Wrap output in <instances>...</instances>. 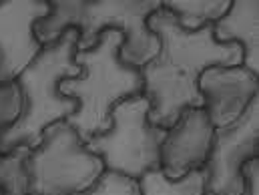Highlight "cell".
<instances>
[{
    "mask_svg": "<svg viewBox=\"0 0 259 195\" xmlns=\"http://www.w3.org/2000/svg\"><path fill=\"white\" fill-rule=\"evenodd\" d=\"M245 191L243 195H259V159H251L243 165Z\"/></svg>",
    "mask_w": 259,
    "mask_h": 195,
    "instance_id": "obj_17",
    "label": "cell"
},
{
    "mask_svg": "<svg viewBox=\"0 0 259 195\" xmlns=\"http://www.w3.org/2000/svg\"><path fill=\"white\" fill-rule=\"evenodd\" d=\"M78 30L68 28L65 34L42 47L40 55L16 76V87L22 95V111L18 119L0 133V155H8L18 147H38L49 125L65 121L78 111V103L65 97L59 87L66 79L80 74L74 63Z\"/></svg>",
    "mask_w": 259,
    "mask_h": 195,
    "instance_id": "obj_3",
    "label": "cell"
},
{
    "mask_svg": "<svg viewBox=\"0 0 259 195\" xmlns=\"http://www.w3.org/2000/svg\"><path fill=\"white\" fill-rule=\"evenodd\" d=\"M28 153V147H18L8 155H0V189L6 195H26L28 177L24 161Z\"/></svg>",
    "mask_w": 259,
    "mask_h": 195,
    "instance_id": "obj_14",
    "label": "cell"
},
{
    "mask_svg": "<svg viewBox=\"0 0 259 195\" xmlns=\"http://www.w3.org/2000/svg\"><path fill=\"white\" fill-rule=\"evenodd\" d=\"M149 30L159 41V53L141 68L143 95L151 101L149 123L171 129L187 109L203 107L199 76L209 66H239V45L213 38V24L185 30L163 6L147 18Z\"/></svg>",
    "mask_w": 259,
    "mask_h": 195,
    "instance_id": "obj_1",
    "label": "cell"
},
{
    "mask_svg": "<svg viewBox=\"0 0 259 195\" xmlns=\"http://www.w3.org/2000/svg\"><path fill=\"white\" fill-rule=\"evenodd\" d=\"M213 38L223 45H239L241 66L259 74V2L231 0L229 10L213 24Z\"/></svg>",
    "mask_w": 259,
    "mask_h": 195,
    "instance_id": "obj_11",
    "label": "cell"
},
{
    "mask_svg": "<svg viewBox=\"0 0 259 195\" xmlns=\"http://www.w3.org/2000/svg\"><path fill=\"white\" fill-rule=\"evenodd\" d=\"M203 111L215 129L231 125L259 95L257 74L245 66H209L199 76Z\"/></svg>",
    "mask_w": 259,
    "mask_h": 195,
    "instance_id": "obj_9",
    "label": "cell"
},
{
    "mask_svg": "<svg viewBox=\"0 0 259 195\" xmlns=\"http://www.w3.org/2000/svg\"><path fill=\"white\" fill-rule=\"evenodd\" d=\"M203 167L189 171L183 179L171 181L163 175L161 169L149 171L139 179V187L143 195H203Z\"/></svg>",
    "mask_w": 259,
    "mask_h": 195,
    "instance_id": "obj_13",
    "label": "cell"
},
{
    "mask_svg": "<svg viewBox=\"0 0 259 195\" xmlns=\"http://www.w3.org/2000/svg\"><path fill=\"white\" fill-rule=\"evenodd\" d=\"M125 36L105 30L89 51H76L74 63L80 74L61 83L59 91L78 103V111L66 119L82 141L111 129V111L117 103L143 95L141 68L123 65L119 51Z\"/></svg>",
    "mask_w": 259,
    "mask_h": 195,
    "instance_id": "obj_4",
    "label": "cell"
},
{
    "mask_svg": "<svg viewBox=\"0 0 259 195\" xmlns=\"http://www.w3.org/2000/svg\"><path fill=\"white\" fill-rule=\"evenodd\" d=\"M26 195H72L89 189L105 171L99 155L87 149L72 125L57 121L49 125L38 147L24 161Z\"/></svg>",
    "mask_w": 259,
    "mask_h": 195,
    "instance_id": "obj_5",
    "label": "cell"
},
{
    "mask_svg": "<svg viewBox=\"0 0 259 195\" xmlns=\"http://www.w3.org/2000/svg\"><path fill=\"white\" fill-rule=\"evenodd\" d=\"M215 127L203 107L187 109L181 119L167 129L161 143V171L167 179H183L189 171L201 169L209 157Z\"/></svg>",
    "mask_w": 259,
    "mask_h": 195,
    "instance_id": "obj_10",
    "label": "cell"
},
{
    "mask_svg": "<svg viewBox=\"0 0 259 195\" xmlns=\"http://www.w3.org/2000/svg\"><path fill=\"white\" fill-rule=\"evenodd\" d=\"M0 195H6V193H4V191H2V189H0Z\"/></svg>",
    "mask_w": 259,
    "mask_h": 195,
    "instance_id": "obj_18",
    "label": "cell"
},
{
    "mask_svg": "<svg viewBox=\"0 0 259 195\" xmlns=\"http://www.w3.org/2000/svg\"><path fill=\"white\" fill-rule=\"evenodd\" d=\"M49 12L51 4L45 0L0 2V85L14 83L40 55L42 45L34 34V24Z\"/></svg>",
    "mask_w": 259,
    "mask_h": 195,
    "instance_id": "obj_8",
    "label": "cell"
},
{
    "mask_svg": "<svg viewBox=\"0 0 259 195\" xmlns=\"http://www.w3.org/2000/svg\"><path fill=\"white\" fill-rule=\"evenodd\" d=\"M259 155V95L231 125L213 133L209 157L203 165V195H243V165Z\"/></svg>",
    "mask_w": 259,
    "mask_h": 195,
    "instance_id": "obj_7",
    "label": "cell"
},
{
    "mask_svg": "<svg viewBox=\"0 0 259 195\" xmlns=\"http://www.w3.org/2000/svg\"><path fill=\"white\" fill-rule=\"evenodd\" d=\"M47 18L34 24L42 47L57 43L65 30H78V51L93 49L105 30H119L125 41L119 51L123 65L143 68L159 53V41L147 18L161 8L159 0H53Z\"/></svg>",
    "mask_w": 259,
    "mask_h": 195,
    "instance_id": "obj_2",
    "label": "cell"
},
{
    "mask_svg": "<svg viewBox=\"0 0 259 195\" xmlns=\"http://www.w3.org/2000/svg\"><path fill=\"white\" fill-rule=\"evenodd\" d=\"M151 101L141 95L117 103L111 111V129L84 141L87 149L99 155L105 169L131 179L161 169V143L167 129L149 123Z\"/></svg>",
    "mask_w": 259,
    "mask_h": 195,
    "instance_id": "obj_6",
    "label": "cell"
},
{
    "mask_svg": "<svg viewBox=\"0 0 259 195\" xmlns=\"http://www.w3.org/2000/svg\"><path fill=\"white\" fill-rule=\"evenodd\" d=\"M22 111V95L16 83L0 85V133L10 127Z\"/></svg>",
    "mask_w": 259,
    "mask_h": 195,
    "instance_id": "obj_16",
    "label": "cell"
},
{
    "mask_svg": "<svg viewBox=\"0 0 259 195\" xmlns=\"http://www.w3.org/2000/svg\"><path fill=\"white\" fill-rule=\"evenodd\" d=\"M72 195H143L139 181L131 179L127 175H121L117 171L105 169L103 175L84 191Z\"/></svg>",
    "mask_w": 259,
    "mask_h": 195,
    "instance_id": "obj_15",
    "label": "cell"
},
{
    "mask_svg": "<svg viewBox=\"0 0 259 195\" xmlns=\"http://www.w3.org/2000/svg\"><path fill=\"white\" fill-rule=\"evenodd\" d=\"M181 28L193 32L207 24H215L231 6V0H165L161 2Z\"/></svg>",
    "mask_w": 259,
    "mask_h": 195,
    "instance_id": "obj_12",
    "label": "cell"
}]
</instances>
